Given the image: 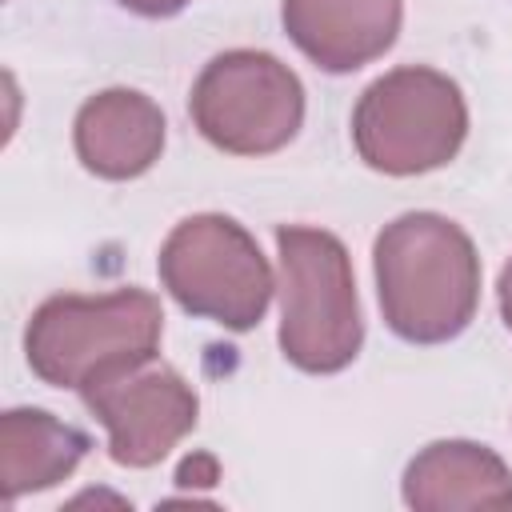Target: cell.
<instances>
[{"instance_id":"cell-1","label":"cell","mask_w":512,"mask_h":512,"mask_svg":"<svg viewBox=\"0 0 512 512\" xmlns=\"http://www.w3.org/2000/svg\"><path fill=\"white\" fill-rule=\"evenodd\" d=\"M372 276L384 324L408 344H448L480 308L476 244L440 212L384 224L372 240Z\"/></svg>"},{"instance_id":"cell-2","label":"cell","mask_w":512,"mask_h":512,"mask_svg":"<svg viewBox=\"0 0 512 512\" xmlns=\"http://www.w3.org/2000/svg\"><path fill=\"white\" fill-rule=\"evenodd\" d=\"M164 308L148 288L100 296L60 292L36 304L24 324V360L48 388L84 392L88 384L156 356Z\"/></svg>"},{"instance_id":"cell-3","label":"cell","mask_w":512,"mask_h":512,"mask_svg":"<svg viewBox=\"0 0 512 512\" xmlns=\"http://www.w3.org/2000/svg\"><path fill=\"white\" fill-rule=\"evenodd\" d=\"M280 256V352L308 376L344 372L364 348V312L352 256L340 236L312 224L276 228Z\"/></svg>"},{"instance_id":"cell-4","label":"cell","mask_w":512,"mask_h":512,"mask_svg":"<svg viewBox=\"0 0 512 512\" xmlns=\"http://www.w3.org/2000/svg\"><path fill=\"white\" fill-rule=\"evenodd\" d=\"M468 136L460 84L428 64L376 76L352 108L356 156L384 176H424L456 160Z\"/></svg>"},{"instance_id":"cell-5","label":"cell","mask_w":512,"mask_h":512,"mask_svg":"<svg viewBox=\"0 0 512 512\" xmlns=\"http://www.w3.org/2000/svg\"><path fill=\"white\" fill-rule=\"evenodd\" d=\"M156 272L164 292L188 316L212 320L228 332L256 328L276 292L272 264L256 236L224 212L184 216L164 236Z\"/></svg>"},{"instance_id":"cell-6","label":"cell","mask_w":512,"mask_h":512,"mask_svg":"<svg viewBox=\"0 0 512 512\" xmlns=\"http://www.w3.org/2000/svg\"><path fill=\"white\" fill-rule=\"evenodd\" d=\"M188 116L196 132L228 156H272L292 144L304 124V84L272 52L228 48L200 68Z\"/></svg>"},{"instance_id":"cell-7","label":"cell","mask_w":512,"mask_h":512,"mask_svg":"<svg viewBox=\"0 0 512 512\" xmlns=\"http://www.w3.org/2000/svg\"><path fill=\"white\" fill-rule=\"evenodd\" d=\"M84 408L108 432V456L120 468L160 464L200 416L196 388L164 360L148 356L80 392Z\"/></svg>"},{"instance_id":"cell-8","label":"cell","mask_w":512,"mask_h":512,"mask_svg":"<svg viewBox=\"0 0 512 512\" xmlns=\"http://www.w3.org/2000/svg\"><path fill=\"white\" fill-rule=\"evenodd\" d=\"M288 40L332 76L380 60L404 24V0H280Z\"/></svg>"},{"instance_id":"cell-9","label":"cell","mask_w":512,"mask_h":512,"mask_svg":"<svg viewBox=\"0 0 512 512\" xmlns=\"http://www.w3.org/2000/svg\"><path fill=\"white\" fill-rule=\"evenodd\" d=\"M168 120L160 104L136 88H104L88 96L72 120L76 160L100 180H136L164 152Z\"/></svg>"},{"instance_id":"cell-10","label":"cell","mask_w":512,"mask_h":512,"mask_svg":"<svg viewBox=\"0 0 512 512\" xmlns=\"http://www.w3.org/2000/svg\"><path fill=\"white\" fill-rule=\"evenodd\" d=\"M400 496L416 512H464L512 504V468L476 440L424 444L400 480Z\"/></svg>"},{"instance_id":"cell-11","label":"cell","mask_w":512,"mask_h":512,"mask_svg":"<svg viewBox=\"0 0 512 512\" xmlns=\"http://www.w3.org/2000/svg\"><path fill=\"white\" fill-rule=\"evenodd\" d=\"M88 456V436L44 412V408H8L0 416V496L16 504L28 492L56 488Z\"/></svg>"},{"instance_id":"cell-12","label":"cell","mask_w":512,"mask_h":512,"mask_svg":"<svg viewBox=\"0 0 512 512\" xmlns=\"http://www.w3.org/2000/svg\"><path fill=\"white\" fill-rule=\"evenodd\" d=\"M116 4L136 12V16H144V20H168V16L184 12L192 0H116Z\"/></svg>"},{"instance_id":"cell-13","label":"cell","mask_w":512,"mask_h":512,"mask_svg":"<svg viewBox=\"0 0 512 512\" xmlns=\"http://www.w3.org/2000/svg\"><path fill=\"white\" fill-rule=\"evenodd\" d=\"M496 304H500V320H504V328L512 332V256H508V264L500 268V280H496Z\"/></svg>"}]
</instances>
